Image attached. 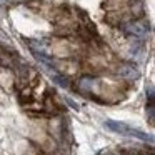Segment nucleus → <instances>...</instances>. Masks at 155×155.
I'll use <instances>...</instances> for the list:
<instances>
[{
    "instance_id": "f03ea898",
    "label": "nucleus",
    "mask_w": 155,
    "mask_h": 155,
    "mask_svg": "<svg viewBox=\"0 0 155 155\" xmlns=\"http://www.w3.org/2000/svg\"><path fill=\"white\" fill-rule=\"evenodd\" d=\"M117 74L120 75L122 78H127V80H135V78L140 77V72H138V68L135 67L134 64H124L118 67Z\"/></svg>"
},
{
    "instance_id": "20e7f679",
    "label": "nucleus",
    "mask_w": 155,
    "mask_h": 155,
    "mask_svg": "<svg viewBox=\"0 0 155 155\" xmlns=\"http://www.w3.org/2000/svg\"><path fill=\"white\" fill-rule=\"evenodd\" d=\"M95 87V80L90 77H85L80 80V88L82 90H92V88Z\"/></svg>"
},
{
    "instance_id": "f257e3e1",
    "label": "nucleus",
    "mask_w": 155,
    "mask_h": 155,
    "mask_svg": "<svg viewBox=\"0 0 155 155\" xmlns=\"http://www.w3.org/2000/svg\"><path fill=\"white\" fill-rule=\"evenodd\" d=\"M105 128L115 132V134H120V135H127V137H135V138H140L143 142H153V137L150 134H145V132L138 130V128H134L130 125L124 124V122H117V120H107L105 122Z\"/></svg>"
},
{
    "instance_id": "7ed1b4c3",
    "label": "nucleus",
    "mask_w": 155,
    "mask_h": 155,
    "mask_svg": "<svg viewBox=\"0 0 155 155\" xmlns=\"http://www.w3.org/2000/svg\"><path fill=\"white\" fill-rule=\"evenodd\" d=\"M125 32H128L132 35H137V37H143L148 32V27L145 22H132V24L125 25Z\"/></svg>"
},
{
    "instance_id": "39448f33",
    "label": "nucleus",
    "mask_w": 155,
    "mask_h": 155,
    "mask_svg": "<svg viewBox=\"0 0 155 155\" xmlns=\"http://www.w3.org/2000/svg\"><path fill=\"white\" fill-rule=\"evenodd\" d=\"M52 80H54L57 85L64 87V88H67L68 85H70V84H68V80H67V78H65V77H62V75H58V74H54V75H52Z\"/></svg>"
}]
</instances>
